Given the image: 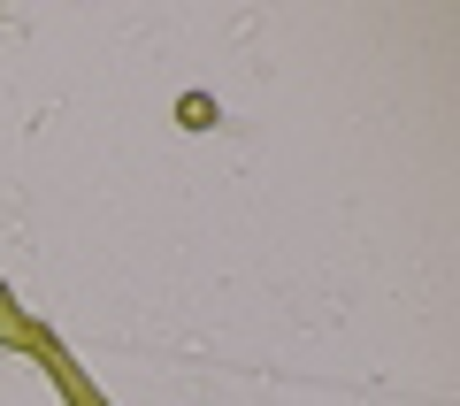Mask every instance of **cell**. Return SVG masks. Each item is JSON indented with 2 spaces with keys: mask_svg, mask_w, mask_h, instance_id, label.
I'll return each mask as SVG.
<instances>
[{
  "mask_svg": "<svg viewBox=\"0 0 460 406\" xmlns=\"http://www.w3.org/2000/svg\"><path fill=\"white\" fill-rule=\"evenodd\" d=\"M177 115H184V130H208V123H215V100H208V93H184Z\"/></svg>",
  "mask_w": 460,
  "mask_h": 406,
  "instance_id": "1",
  "label": "cell"
}]
</instances>
